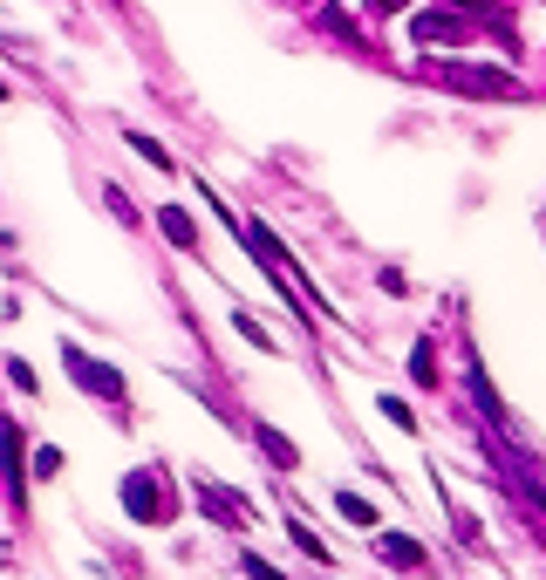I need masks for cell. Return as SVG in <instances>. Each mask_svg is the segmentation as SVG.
Masks as SVG:
<instances>
[{"mask_svg": "<svg viewBox=\"0 0 546 580\" xmlns=\"http://www.w3.org/2000/svg\"><path fill=\"white\" fill-rule=\"evenodd\" d=\"M437 89H458V96H478V103H512V96H526L519 76L506 69H478V62H430L424 69Z\"/></svg>", "mask_w": 546, "mask_h": 580, "instance_id": "cell-1", "label": "cell"}, {"mask_svg": "<svg viewBox=\"0 0 546 580\" xmlns=\"http://www.w3.org/2000/svg\"><path fill=\"white\" fill-rule=\"evenodd\" d=\"M410 41L451 48V41H471V21L458 14V7H424V14H410Z\"/></svg>", "mask_w": 546, "mask_h": 580, "instance_id": "cell-2", "label": "cell"}, {"mask_svg": "<svg viewBox=\"0 0 546 580\" xmlns=\"http://www.w3.org/2000/svg\"><path fill=\"white\" fill-rule=\"evenodd\" d=\"M62 362H69V376H76V383L89 389V396H110V403H117V396H123V376H110L103 362H89L82 348H69V342H62Z\"/></svg>", "mask_w": 546, "mask_h": 580, "instance_id": "cell-3", "label": "cell"}, {"mask_svg": "<svg viewBox=\"0 0 546 580\" xmlns=\"http://www.w3.org/2000/svg\"><path fill=\"white\" fill-rule=\"evenodd\" d=\"M123 505H130V519H157L164 505L151 492V471H137V478H123Z\"/></svg>", "mask_w": 546, "mask_h": 580, "instance_id": "cell-4", "label": "cell"}, {"mask_svg": "<svg viewBox=\"0 0 546 580\" xmlns=\"http://www.w3.org/2000/svg\"><path fill=\"white\" fill-rule=\"evenodd\" d=\"M0 464H7V485L21 492V424H0Z\"/></svg>", "mask_w": 546, "mask_h": 580, "instance_id": "cell-5", "label": "cell"}, {"mask_svg": "<svg viewBox=\"0 0 546 580\" xmlns=\"http://www.w3.org/2000/svg\"><path fill=\"white\" fill-rule=\"evenodd\" d=\"M376 553H383V560H390V567H424V546L396 540V533H383V540H376Z\"/></svg>", "mask_w": 546, "mask_h": 580, "instance_id": "cell-6", "label": "cell"}, {"mask_svg": "<svg viewBox=\"0 0 546 580\" xmlns=\"http://www.w3.org/2000/svg\"><path fill=\"white\" fill-rule=\"evenodd\" d=\"M410 383H417V389H430V383H437V348H430V342H417V348H410Z\"/></svg>", "mask_w": 546, "mask_h": 580, "instance_id": "cell-7", "label": "cell"}, {"mask_svg": "<svg viewBox=\"0 0 546 580\" xmlns=\"http://www.w3.org/2000/svg\"><path fill=\"white\" fill-rule=\"evenodd\" d=\"M335 512H342V519H355V526H376V505L362 499V492H335Z\"/></svg>", "mask_w": 546, "mask_h": 580, "instance_id": "cell-8", "label": "cell"}, {"mask_svg": "<svg viewBox=\"0 0 546 580\" xmlns=\"http://www.w3.org/2000/svg\"><path fill=\"white\" fill-rule=\"evenodd\" d=\"M157 226L171 232V239H178V246H198V232H192V219H185V212H178V205H164V212H157Z\"/></svg>", "mask_w": 546, "mask_h": 580, "instance_id": "cell-9", "label": "cell"}, {"mask_svg": "<svg viewBox=\"0 0 546 580\" xmlns=\"http://www.w3.org/2000/svg\"><path fill=\"white\" fill-rule=\"evenodd\" d=\"M130 151H144V157L157 164V171H171V151H164L157 137H144V130H130Z\"/></svg>", "mask_w": 546, "mask_h": 580, "instance_id": "cell-10", "label": "cell"}, {"mask_svg": "<svg viewBox=\"0 0 546 580\" xmlns=\"http://www.w3.org/2000/svg\"><path fill=\"white\" fill-rule=\"evenodd\" d=\"M233 328H239V335H246V342H253V348H273V335H267V328H260V321H253V314H233Z\"/></svg>", "mask_w": 546, "mask_h": 580, "instance_id": "cell-11", "label": "cell"}, {"mask_svg": "<svg viewBox=\"0 0 546 580\" xmlns=\"http://www.w3.org/2000/svg\"><path fill=\"white\" fill-rule=\"evenodd\" d=\"M260 444H267V458H273V464H287V471H294V444H287V437H273V430H260Z\"/></svg>", "mask_w": 546, "mask_h": 580, "instance_id": "cell-12", "label": "cell"}, {"mask_svg": "<svg viewBox=\"0 0 546 580\" xmlns=\"http://www.w3.org/2000/svg\"><path fill=\"white\" fill-rule=\"evenodd\" d=\"M383 417H390L396 430H417V417H410V403H396V396H383Z\"/></svg>", "mask_w": 546, "mask_h": 580, "instance_id": "cell-13", "label": "cell"}, {"mask_svg": "<svg viewBox=\"0 0 546 580\" xmlns=\"http://www.w3.org/2000/svg\"><path fill=\"white\" fill-rule=\"evenodd\" d=\"M55 471H62V451H55V444H41V451H35V478H55Z\"/></svg>", "mask_w": 546, "mask_h": 580, "instance_id": "cell-14", "label": "cell"}, {"mask_svg": "<svg viewBox=\"0 0 546 580\" xmlns=\"http://www.w3.org/2000/svg\"><path fill=\"white\" fill-rule=\"evenodd\" d=\"M246 574H253V580H287V574H273V567L260 560V553H246Z\"/></svg>", "mask_w": 546, "mask_h": 580, "instance_id": "cell-15", "label": "cell"}, {"mask_svg": "<svg viewBox=\"0 0 546 580\" xmlns=\"http://www.w3.org/2000/svg\"><path fill=\"white\" fill-rule=\"evenodd\" d=\"M369 7H383V14H390V7H403V0H369Z\"/></svg>", "mask_w": 546, "mask_h": 580, "instance_id": "cell-16", "label": "cell"}, {"mask_svg": "<svg viewBox=\"0 0 546 580\" xmlns=\"http://www.w3.org/2000/svg\"><path fill=\"white\" fill-rule=\"evenodd\" d=\"M458 7H492V0H458Z\"/></svg>", "mask_w": 546, "mask_h": 580, "instance_id": "cell-17", "label": "cell"}]
</instances>
